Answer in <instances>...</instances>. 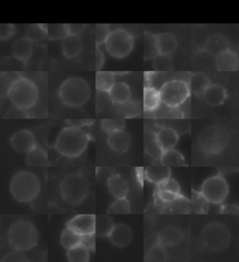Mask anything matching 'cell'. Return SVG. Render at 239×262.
<instances>
[{
	"mask_svg": "<svg viewBox=\"0 0 239 262\" xmlns=\"http://www.w3.org/2000/svg\"><path fill=\"white\" fill-rule=\"evenodd\" d=\"M157 195H158V198L164 204H169V203L173 202L174 200L177 199V197L181 195V193H173V192L167 191V190L157 189Z\"/></svg>",
	"mask_w": 239,
	"mask_h": 262,
	"instance_id": "cell-47",
	"label": "cell"
},
{
	"mask_svg": "<svg viewBox=\"0 0 239 262\" xmlns=\"http://www.w3.org/2000/svg\"><path fill=\"white\" fill-rule=\"evenodd\" d=\"M58 95L64 105L70 107H79L88 101L91 89L84 79L73 77L66 79L61 84Z\"/></svg>",
	"mask_w": 239,
	"mask_h": 262,
	"instance_id": "cell-4",
	"label": "cell"
},
{
	"mask_svg": "<svg viewBox=\"0 0 239 262\" xmlns=\"http://www.w3.org/2000/svg\"><path fill=\"white\" fill-rule=\"evenodd\" d=\"M26 163L30 167H44L48 165L47 152L38 146L26 153Z\"/></svg>",
	"mask_w": 239,
	"mask_h": 262,
	"instance_id": "cell-27",
	"label": "cell"
},
{
	"mask_svg": "<svg viewBox=\"0 0 239 262\" xmlns=\"http://www.w3.org/2000/svg\"><path fill=\"white\" fill-rule=\"evenodd\" d=\"M238 205H222V214H228V215H238Z\"/></svg>",
	"mask_w": 239,
	"mask_h": 262,
	"instance_id": "cell-53",
	"label": "cell"
},
{
	"mask_svg": "<svg viewBox=\"0 0 239 262\" xmlns=\"http://www.w3.org/2000/svg\"><path fill=\"white\" fill-rule=\"evenodd\" d=\"M41 190V183L35 173L21 171L11 179L10 191L19 203L28 204L36 199Z\"/></svg>",
	"mask_w": 239,
	"mask_h": 262,
	"instance_id": "cell-2",
	"label": "cell"
},
{
	"mask_svg": "<svg viewBox=\"0 0 239 262\" xmlns=\"http://www.w3.org/2000/svg\"><path fill=\"white\" fill-rule=\"evenodd\" d=\"M15 33L14 26L11 24H5L0 26V39L1 40H7L11 38Z\"/></svg>",
	"mask_w": 239,
	"mask_h": 262,
	"instance_id": "cell-46",
	"label": "cell"
},
{
	"mask_svg": "<svg viewBox=\"0 0 239 262\" xmlns=\"http://www.w3.org/2000/svg\"><path fill=\"white\" fill-rule=\"evenodd\" d=\"M192 196L191 211H192L194 214H208L210 203H208L201 193L197 191L192 190Z\"/></svg>",
	"mask_w": 239,
	"mask_h": 262,
	"instance_id": "cell-35",
	"label": "cell"
},
{
	"mask_svg": "<svg viewBox=\"0 0 239 262\" xmlns=\"http://www.w3.org/2000/svg\"><path fill=\"white\" fill-rule=\"evenodd\" d=\"M7 97L15 107L27 111L36 105L38 100V90L32 80L20 77L10 87Z\"/></svg>",
	"mask_w": 239,
	"mask_h": 262,
	"instance_id": "cell-5",
	"label": "cell"
},
{
	"mask_svg": "<svg viewBox=\"0 0 239 262\" xmlns=\"http://www.w3.org/2000/svg\"><path fill=\"white\" fill-rule=\"evenodd\" d=\"M228 132L221 126H208L199 134L197 137L198 146L202 151L215 155L224 150L228 146Z\"/></svg>",
	"mask_w": 239,
	"mask_h": 262,
	"instance_id": "cell-6",
	"label": "cell"
},
{
	"mask_svg": "<svg viewBox=\"0 0 239 262\" xmlns=\"http://www.w3.org/2000/svg\"><path fill=\"white\" fill-rule=\"evenodd\" d=\"M238 56L232 51H226L216 57V67L220 71H235L238 69Z\"/></svg>",
	"mask_w": 239,
	"mask_h": 262,
	"instance_id": "cell-24",
	"label": "cell"
},
{
	"mask_svg": "<svg viewBox=\"0 0 239 262\" xmlns=\"http://www.w3.org/2000/svg\"><path fill=\"white\" fill-rule=\"evenodd\" d=\"M105 63V55L103 52L101 51L100 46H96V51H95V69L100 70L103 68Z\"/></svg>",
	"mask_w": 239,
	"mask_h": 262,
	"instance_id": "cell-51",
	"label": "cell"
},
{
	"mask_svg": "<svg viewBox=\"0 0 239 262\" xmlns=\"http://www.w3.org/2000/svg\"><path fill=\"white\" fill-rule=\"evenodd\" d=\"M81 244L84 245V247L88 249L89 252H94L95 249V234L90 233L82 236Z\"/></svg>",
	"mask_w": 239,
	"mask_h": 262,
	"instance_id": "cell-49",
	"label": "cell"
},
{
	"mask_svg": "<svg viewBox=\"0 0 239 262\" xmlns=\"http://www.w3.org/2000/svg\"><path fill=\"white\" fill-rule=\"evenodd\" d=\"M162 164L167 167H175V166H186L187 163L182 153L177 151L174 148L168 149L166 151L162 152L161 160Z\"/></svg>",
	"mask_w": 239,
	"mask_h": 262,
	"instance_id": "cell-28",
	"label": "cell"
},
{
	"mask_svg": "<svg viewBox=\"0 0 239 262\" xmlns=\"http://www.w3.org/2000/svg\"><path fill=\"white\" fill-rule=\"evenodd\" d=\"M37 241V230L29 221H16L8 231L9 245L16 251H28L36 247Z\"/></svg>",
	"mask_w": 239,
	"mask_h": 262,
	"instance_id": "cell-3",
	"label": "cell"
},
{
	"mask_svg": "<svg viewBox=\"0 0 239 262\" xmlns=\"http://www.w3.org/2000/svg\"><path fill=\"white\" fill-rule=\"evenodd\" d=\"M156 40L158 52L160 54L171 55L177 49V38L171 33H162L156 36Z\"/></svg>",
	"mask_w": 239,
	"mask_h": 262,
	"instance_id": "cell-26",
	"label": "cell"
},
{
	"mask_svg": "<svg viewBox=\"0 0 239 262\" xmlns=\"http://www.w3.org/2000/svg\"><path fill=\"white\" fill-rule=\"evenodd\" d=\"M145 176L146 179L150 182L158 185L171 177V171L170 167L163 165L160 162V164L154 163L153 165L147 168Z\"/></svg>",
	"mask_w": 239,
	"mask_h": 262,
	"instance_id": "cell-23",
	"label": "cell"
},
{
	"mask_svg": "<svg viewBox=\"0 0 239 262\" xmlns=\"http://www.w3.org/2000/svg\"><path fill=\"white\" fill-rule=\"evenodd\" d=\"M62 50L66 57L69 59L77 57L83 50V41L79 36L67 35L62 39Z\"/></svg>",
	"mask_w": 239,
	"mask_h": 262,
	"instance_id": "cell-22",
	"label": "cell"
},
{
	"mask_svg": "<svg viewBox=\"0 0 239 262\" xmlns=\"http://www.w3.org/2000/svg\"><path fill=\"white\" fill-rule=\"evenodd\" d=\"M204 50L209 55L217 57L221 53L228 51V40L222 35H212L207 39Z\"/></svg>",
	"mask_w": 239,
	"mask_h": 262,
	"instance_id": "cell-19",
	"label": "cell"
},
{
	"mask_svg": "<svg viewBox=\"0 0 239 262\" xmlns=\"http://www.w3.org/2000/svg\"><path fill=\"white\" fill-rule=\"evenodd\" d=\"M26 110H21V108H18V107H13L10 111L7 112V114L5 115V118H11V119H14V118H26L27 115L26 114Z\"/></svg>",
	"mask_w": 239,
	"mask_h": 262,
	"instance_id": "cell-50",
	"label": "cell"
},
{
	"mask_svg": "<svg viewBox=\"0 0 239 262\" xmlns=\"http://www.w3.org/2000/svg\"><path fill=\"white\" fill-rule=\"evenodd\" d=\"M82 236L83 235L78 234V232H76L67 227V229L63 231L62 234H61V238H60L61 245L64 248H66L68 250L69 248L76 247L81 244Z\"/></svg>",
	"mask_w": 239,
	"mask_h": 262,
	"instance_id": "cell-38",
	"label": "cell"
},
{
	"mask_svg": "<svg viewBox=\"0 0 239 262\" xmlns=\"http://www.w3.org/2000/svg\"><path fill=\"white\" fill-rule=\"evenodd\" d=\"M161 98L159 91L153 87H145L144 89V97H143V105L146 111H154L160 106Z\"/></svg>",
	"mask_w": 239,
	"mask_h": 262,
	"instance_id": "cell-32",
	"label": "cell"
},
{
	"mask_svg": "<svg viewBox=\"0 0 239 262\" xmlns=\"http://www.w3.org/2000/svg\"><path fill=\"white\" fill-rule=\"evenodd\" d=\"M204 246L213 251H223L228 247L231 234L228 228L222 222H211L201 232Z\"/></svg>",
	"mask_w": 239,
	"mask_h": 262,
	"instance_id": "cell-8",
	"label": "cell"
},
{
	"mask_svg": "<svg viewBox=\"0 0 239 262\" xmlns=\"http://www.w3.org/2000/svg\"><path fill=\"white\" fill-rule=\"evenodd\" d=\"M94 215H78L68 221L67 227L81 235L94 233Z\"/></svg>",
	"mask_w": 239,
	"mask_h": 262,
	"instance_id": "cell-13",
	"label": "cell"
},
{
	"mask_svg": "<svg viewBox=\"0 0 239 262\" xmlns=\"http://www.w3.org/2000/svg\"><path fill=\"white\" fill-rule=\"evenodd\" d=\"M178 138L177 132L169 127H163L155 135L156 144L162 152L176 147Z\"/></svg>",
	"mask_w": 239,
	"mask_h": 262,
	"instance_id": "cell-15",
	"label": "cell"
},
{
	"mask_svg": "<svg viewBox=\"0 0 239 262\" xmlns=\"http://www.w3.org/2000/svg\"><path fill=\"white\" fill-rule=\"evenodd\" d=\"M94 122L93 120H69L68 123L69 126H75L78 128H84V127H88Z\"/></svg>",
	"mask_w": 239,
	"mask_h": 262,
	"instance_id": "cell-52",
	"label": "cell"
},
{
	"mask_svg": "<svg viewBox=\"0 0 239 262\" xmlns=\"http://www.w3.org/2000/svg\"><path fill=\"white\" fill-rule=\"evenodd\" d=\"M157 187H158V189H161V190H167V191H170L173 193H181L180 184L177 183L175 179H172L171 177L166 179L165 181H163L162 183L158 184Z\"/></svg>",
	"mask_w": 239,
	"mask_h": 262,
	"instance_id": "cell-45",
	"label": "cell"
},
{
	"mask_svg": "<svg viewBox=\"0 0 239 262\" xmlns=\"http://www.w3.org/2000/svg\"><path fill=\"white\" fill-rule=\"evenodd\" d=\"M132 231L130 228L125 224H117L114 225L111 232L109 233V241L114 245L115 247L123 248L129 245L132 240Z\"/></svg>",
	"mask_w": 239,
	"mask_h": 262,
	"instance_id": "cell-18",
	"label": "cell"
},
{
	"mask_svg": "<svg viewBox=\"0 0 239 262\" xmlns=\"http://www.w3.org/2000/svg\"><path fill=\"white\" fill-rule=\"evenodd\" d=\"M130 212V203L126 198L116 199L114 203L109 205L108 210L109 215H127Z\"/></svg>",
	"mask_w": 239,
	"mask_h": 262,
	"instance_id": "cell-39",
	"label": "cell"
},
{
	"mask_svg": "<svg viewBox=\"0 0 239 262\" xmlns=\"http://www.w3.org/2000/svg\"><path fill=\"white\" fill-rule=\"evenodd\" d=\"M183 240V231L177 226H167L158 234V243L165 247H176Z\"/></svg>",
	"mask_w": 239,
	"mask_h": 262,
	"instance_id": "cell-14",
	"label": "cell"
},
{
	"mask_svg": "<svg viewBox=\"0 0 239 262\" xmlns=\"http://www.w3.org/2000/svg\"><path fill=\"white\" fill-rule=\"evenodd\" d=\"M164 209L166 213L170 214H187L191 212V202L181 194L171 203L165 204Z\"/></svg>",
	"mask_w": 239,
	"mask_h": 262,
	"instance_id": "cell-30",
	"label": "cell"
},
{
	"mask_svg": "<svg viewBox=\"0 0 239 262\" xmlns=\"http://www.w3.org/2000/svg\"><path fill=\"white\" fill-rule=\"evenodd\" d=\"M67 257L69 261L86 262L90 258V252L84 245L79 244L76 247L68 249Z\"/></svg>",
	"mask_w": 239,
	"mask_h": 262,
	"instance_id": "cell-36",
	"label": "cell"
},
{
	"mask_svg": "<svg viewBox=\"0 0 239 262\" xmlns=\"http://www.w3.org/2000/svg\"><path fill=\"white\" fill-rule=\"evenodd\" d=\"M112 219L108 215H97L94 221V234L100 238L109 237L114 227Z\"/></svg>",
	"mask_w": 239,
	"mask_h": 262,
	"instance_id": "cell-29",
	"label": "cell"
},
{
	"mask_svg": "<svg viewBox=\"0 0 239 262\" xmlns=\"http://www.w3.org/2000/svg\"><path fill=\"white\" fill-rule=\"evenodd\" d=\"M67 32L68 35L72 36H79L84 33L86 25L85 24H67Z\"/></svg>",
	"mask_w": 239,
	"mask_h": 262,
	"instance_id": "cell-48",
	"label": "cell"
},
{
	"mask_svg": "<svg viewBox=\"0 0 239 262\" xmlns=\"http://www.w3.org/2000/svg\"><path fill=\"white\" fill-rule=\"evenodd\" d=\"M108 144L109 147L116 152H126L131 146V137L129 134L125 130L109 133L108 137Z\"/></svg>",
	"mask_w": 239,
	"mask_h": 262,
	"instance_id": "cell-16",
	"label": "cell"
},
{
	"mask_svg": "<svg viewBox=\"0 0 239 262\" xmlns=\"http://www.w3.org/2000/svg\"><path fill=\"white\" fill-rule=\"evenodd\" d=\"M67 35H68L67 26L65 24L46 25V36L50 39H52V40L63 39Z\"/></svg>",
	"mask_w": 239,
	"mask_h": 262,
	"instance_id": "cell-40",
	"label": "cell"
},
{
	"mask_svg": "<svg viewBox=\"0 0 239 262\" xmlns=\"http://www.w3.org/2000/svg\"><path fill=\"white\" fill-rule=\"evenodd\" d=\"M84 128L75 126L64 128L56 138L55 149L65 157L76 158L82 155L90 141L88 133Z\"/></svg>",
	"mask_w": 239,
	"mask_h": 262,
	"instance_id": "cell-1",
	"label": "cell"
},
{
	"mask_svg": "<svg viewBox=\"0 0 239 262\" xmlns=\"http://www.w3.org/2000/svg\"><path fill=\"white\" fill-rule=\"evenodd\" d=\"M101 127L106 133L124 130L125 127V121L120 119H107L101 122Z\"/></svg>",
	"mask_w": 239,
	"mask_h": 262,
	"instance_id": "cell-43",
	"label": "cell"
},
{
	"mask_svg": "<svg viewBox=\"0 0 239 262\" xmlns=\"http://www.w3.org/2000/svg\"><path fill=\"white\" fill-rule=\"evenodd\" d=\"M204 99L211 106L223 105L227 98L226 91L218 84H210L203 94Z\"/></svg>",
	"mask_w": 239,
	"mask_h": 262,
	"instance_id": "cell-21",
	"label": "cell"
},
{
	"mask_svg": "<svg viewBox=\"0 0 239 262\" xmlns=\"http://www.w3.org/2000/svg\"><path fill=\"white\" fill-rule=\"evenodd\" d=\"M200 193L208 203L223 205L228 196V184L220 174L210 177L204 182Z\"/></svg>",
	"mask_w": 239,
	"mask_h": 262,
	"instance_id": "cell-11",
	"label": "cell"
},
{
	"mask_svg": "<svg viewBox=\"0 0 239 262\" xmlns=\"http://www.w3.org/2000/svg\"><path fill=\"white\" fill-rule=\"evenodd\" d=\"M168 259L167 249L158 242L149 249L145 256V261H167Z\"/></svg>",
	"mask_w": 239,
	"mask_h": 262,
	"instance_id": "cell-37",
	"label": "cell"
},
{
	"mask_svg": "<svg viewBox=\"0 0 239 262\" xmlns=\"http://www.w3.org/2000/svg\"><path fill=\"white\" fill-rule=\"evenodd\" d=\"M26 258L20 256L17 253H10L7 257H4L2 260H11V261H18V260H25Z\"/></svg>",
	"mask_w": 239,
	"mask_h": 262,
	"instance_id": "cell-54",
	"label": "cell"
},
{
	"mask_svg": "<svg viewBox=\"0 0 239 262\" xmlns=\"http://www.w3.org/2000/svg\"><path fill=\"white\" fill-rule=\"evenodd\" d=\"M109 95L114 104L123 105L130 100V87L125 82H115L109 91Z\"/></svg>",
	"mask_w": 239,
	"mask_h": 262,
	"instance_id": "cell-25",
	"label": "cell"
},
{
	"mask_svg": "<svg viewBox=\"0 0 239 262\" xmlns=\"http://www.w3.org/2000/svg\"><path fill=\"white\" fill-rule=\"evenodd\" d=\"M96 31H95V42H96V46H100L102 44H104L107 37L110 33L109 30V26L107 24H98L95 26Z\"/></svg>",
	"mask_w": 239,
	"mask_h": 262,
	"instance_id": "cell-44",
	"label": "cell"
},
{
	"mask_svg": "<svg viewBox=\"0 0 239 262\" xmlns=\"http://www.w3.org/2000/svg\"><path fill=\"white\" fill-rule=\"evenodd\" d=\"M108 188L109 192L114 196L116 199L126 198L129 192V185L125 178L120 174H112L108 179Z\"/></svg>",
	"mask_w": 239,
	"mask_h": 262,
	"instance_id": "cell-20",
	"label": "cell"
},
{
	"mask_svg": "<svg viewBox=\"0 0 239 262\" xmlns=\"http://www.w3.org/2000/svg\"><path fill=\"white\" fill-rule=\"evenodd\" d=\"M211 84L210 79L203 72H195L191 77V88L192 93L197 96L203 95L205 91Z\"/></svg>",
	"mask_w": 239,
	"mask_h": 262,
	"instance_id": "cell-31",
	"label": "cell"
},
{
	"mask_svg": "<svg viewBox=\"0 0 239 262\" xmlns=\"http://www.w3.org/2000/svg\"><path fill=\"white\" fill-rule=\"evenodd\" d=\"M11 145L15 151L26 154L36 147V137L31 131L23 129L13 134L11 137Z\"/></svg>",
	"mask_w": 239,
	"mask_h": 262,
	"instance_id": "cell-12",
	"label": "cell"
},
{
	"mask_svg": "<svg viewBox=\"0 0 239 262\" xmlns=\"http://www.w3.org/2000/svg\"><path fill=\"white\" fill-rule=\"evenodd\" d=\"M115 83V73L109 71H98L95 76V87L101 92L109 93Z\"/></svg>",
	"mask_w": 239,
	"mask_h": 262,
	"instance_id": "cell-33",
	"label": "cell"
},
{
	"mask_svg": "<svg viewBox=\"0 0 239 262\" xmlns=\"http://www.w3.org/2000/svg\"><path fill=\"white\" fill-rule=\"evenodd\" d=\"M107 52L115 58H125L134 48V37L125 29H115L109 33L104 42Z\"/></svg>",
	"mask_w": 239,
	"mask_h": 262,
	"instance_id": "cell-9",
	"label": "cell"
},
{
	"mask_svg": "<svg viewBox=\"0 0 239 262\" xmlns=\"http://www.w3.org/2000/svg\"><path fill=\"white\" fill-rule=\"evenodd\" d=\"M190 92V87L185 81L176 79L164 84L159 94L162 103L170 107H177L187 100Z\"/></svg>",
	"mask_w": 239,
	"mask_h": 262,
	"instance_id": "cell-10",
	"label": "cell"
},
{
	"mask_svg": "<svg viewBox=\"0 0 239 262\" xmlns=\"http://www.w3.org/2000/svg\"><path fill=\"white\" fill-rule=\"evenodd\" d=\"M60 189L63 199L67 203L79 205L88 195V181L81 173H68L61 181Z\"/></svg>",
	"mask_w": 239,
	"mask_h": 262,
	"instance_id": "cell-7",
	"label": "cell"
},
{
	"mask_svg": "<svg viewBox=\"0 0 239 262\" xmlns=\"http://www.w3.org/2000/svg\"><path fill=\"white\" fill-rule=\"evenodd\" d=\"M153 68L157 71H170L173 69V61L170 55L158 54L153 58Z\"/></svg>",
	"mask_w": 239,
	"mask_h": 262,
	"instance_id": "cell-42",
	"label": "cell"
},
{
	"mask_svg": "<svg viewBox=\"0 0 239 262\" xmlns=\"http://www.w3.org/2000/svg\"><path fill=\"white\" fill-rule=\"evenodd\" d=\"M159 54L158 47H157V40L156 36L145 32L144 33V59L151 60L155 58Z\"/></svg>",
	"mask_w": 239,
	"mask_h": 262,
	"instance_id": "cell-34",
	"label": "cell"
},
{
	"mask_svg": "<svg viewBox=\"0 0 239 262\" xmlns=\"http://www.w3.org/2000/svg\"><path fill=\"white\" fill-rule=\"evenodd\" d=\"M11 53L18 61L26 63L30 59L33 53V42L29 37H21L16 40L12 47Z\"/></svg>",
	"mask_w": 239,
	"mask_h": 262,
	"instance_id": "cell-17",
	"label": "cell"
},
{
	"mask_svg": "<svg viewBox=\"0 0 239 262\" xmlns=\"http://www.w3.org/2000/svg\"><path fill=\"white\" fill-rule=\"evenodd\" d=\"M18 78H20V76L16 72H3L1 74V77H0L1 97H7L10 87Z\"/></svg>",
	"mask_w": 239,
	"mask_h": 262,
	"instance_id": "cell-41",
	"label": "cell"
}]
</instances>
